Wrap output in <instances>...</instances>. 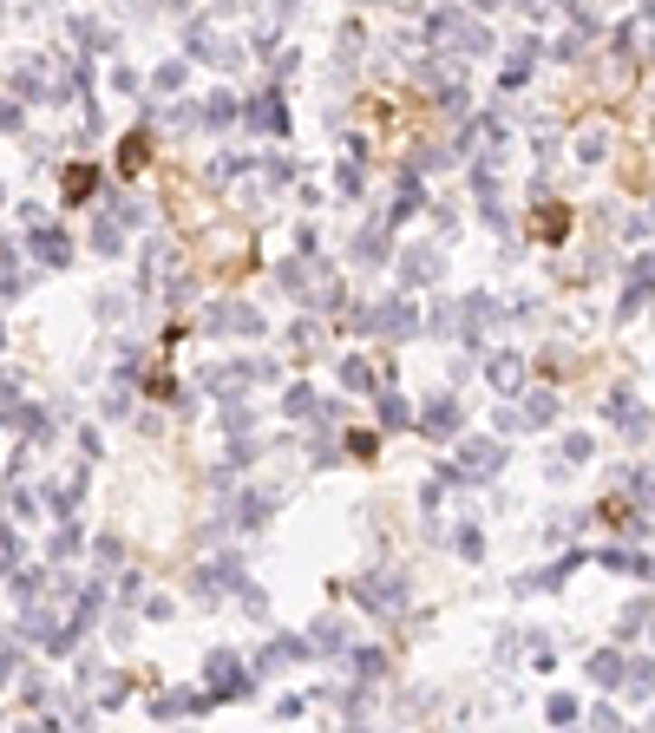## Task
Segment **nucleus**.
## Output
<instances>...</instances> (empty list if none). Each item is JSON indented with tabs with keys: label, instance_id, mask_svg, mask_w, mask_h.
Wrapping results in <instances>:
<instances>
[{
	"label": "nucleus",
	"instance_id": "a19ab883",
	"mask_svg": "<svg viewBox=\"0 0 655 733\" xmlns=\"http://www.w3.org/2000/svg\"><path fill=\"white\" fill-rule=\"evenodd\" d=\"M236 111H242V105H236L230 92H216V99L204 105V125H236Z\"/></svg>",
	"mask_w": 655,
	"mask_h": 733
},
{
	"label": "nucleus",
	"instance_id": "aec40b11",
	"mask_svg": "<svg viewBox=\"0 0 655 733\" xmlns=\"http://www.w3.org/2000/svg\"><path fill=\"white\" fill-rule=\"evenodd\" d=\"M426 328L440 334V341H446V334H452V341H466V301H440V308L426 315Z\"/></svg>",
	"mask_w": 655,
	"mask_h": 733
},
{
	"label": "nucleus",
	"instance_id": "79ce46f5",
	"mask_svg": "<svg viewBox=\"0 0 655 733\" xmlns=\"http://www.w3.org/2000/svg\"><path fill=\"white\" fill-rule=\"evenodd\" d=\"M452 550L466 557V563H479L485 557V538H479V524H459V538H452Z\"/></svg>",
	"mask_w": 655,
	"mask_h": 733
},
{
	"label": "nucleus",
	"instance_id": "2eb2a0df",
	"mask_svg": "<svg viewBox=\"0 0 655 733\" xmlns=\"http://www.w3.org/2000/svg\"><path fill=\"white\" fill-rule=\"evenodd\" d=\"M570 570H584V550H564L557 563H551V570H544V576H517L511 589H517V596H537V589H557Z\"/></svg>",
	"mask_w": 655,
	"mask_h": 733
},
{
	"label": "nucleus",
	"instance_id": "c03bdc74",
	"mask_svg": "<svg viewBox=\"0 0 655 733\" xmlns=\"http://www.w3.org/2000/svg\"><path fill=\"white\" fill-rule=\"evenodd\" d=\"M223 426H230V439H236V433H250L256 419H250V406H242V400H223Z\"/></svg>",
	"mask_w": 655,
	"mask_h": 733
},
{
	"label": "nucleus",
	"instance_id": "6e6d98bb",
	"mask_svg": "<svg viewBox=\"0 0 655 733\" xmlns=\"http://www.w3.org/2000/svg\"><path fill=\"white\" fill-rule=\"evenodd\" d=\"M0 196H7V190H0Z\"/></svg>",
	"mask_w": 655,
	"mask_h": 733
},
{
	"label": "nucleus",
	"instance_id": "ddd939ff",
	"mask_svg": "<svg viewBox=\"0 0 655 733\" xmlns=\"http://www.w3.org/2000/svg\"><path fill=\"white\" fill-rule=\"evenodd\" d=\"M603 570H622V576L649 583V576H655V557H642L636 544H603Z\"/></svg>",
	"mask_w": 655,
	"mask_h": 733
},
{
	"label": "nucleus",
	"instance_id": "cd10ccee",
	"mask_svg": "<svg viewBox=\"0 0 655 733\" xmlns=\"http://www.w3.org/2000/svg\"><path fill=\"white\" fill-rule=\"evenodd\" d=\"M92 190H99V171H92V164H66V204H86Z\"/></svg>",
	"mask_w": 655,
	"mask_h": 733
},
{
	"label": "nucleus",
	"instance_id": "3c124183",
	"mask_svg": "<svg viewBox=\"0 0 655 733\" xmlns=\"http://www.w3.org/2000/svg\"><path fill=\"white\" fill-rule=\"evenodd\" d=\"M14 557H20V544H14V530L0 524V570H14Z\"/></svg>",
	"mask_w": 655,
	"mask_h": 733
},
{
	"label": "nucleus",
	"instance_id": "473e14b6",
	"mask_svg": "<svg viewBox=\"0 0 655 733\" xmlns=\"http://www.w3.org/2000/svg\"><path fill=\"white\" fill-rule=\"evenodd\" d=\"M577 157H584V164H603V157H610V131H603V125H590V131L577 138Z\"/></svg>",
	"mask_w": 655,
	"mask_h": 733
},
{
	"label": "nucleus",
	"instance_id": "f3484780",
	"mask_svg": "<svg viewBox=\"0 0 655 733\" xmlns=\"http://www.w3.org/2000/svg\"><path fill=\"white\" fill-rule=\"evenodd\" d=\"M33 256H40L46 269H66V262H72V243H66V230H52V223H33Z\"/></svg>",
	"mask_w": 655,
	"mask_h": 733
},
{
	"label": "nucleus",
	"instance_id": "b1692460",
	"mask_svg": "<svg viewBox=\"0 0 655 733\" xmlns=\"http://www.w3.org/2000/svg\"><path fill=\"white\" fill-rule=\"evenodd\" d=\"M590 681L596 688H622V648H596L590 655Z\"/></svg>",
	"mask_w": 655,
	"mask_h": 733
},
{
	"label": "nucleus",
	"instance_id": "f03ea898",
	"mask_svg": "<svg viewBox=\"0 0 655 733\" xmlns=\"http://www.w3.org/2000/svg\"><path fill=\"white\" fill-rule=\"evenodd\" d=\"M505 459H511V452H505V439H498V433H485V439H466V433H459V459H452V465H459V478L485 485V478H498V471H505Z\"/></svg>",
	"mask_w": 655,
	"mask_h": 733
},
{
	"label": "nucleus",
	"instance_id": "49530a36",
	"mask_svg": "<svg viewBox=\"0 0 655 733\" xmlns=\"http://www.w3.org/2000/svg\"><path fill=\"white\" fill-rule=\"evenodd\" d=\"M341 445H347V452H354V459H374V452H380V439H374V433H347Z\"/></svg>",
	"mask_w": 655,
	"mask_h": 733
},
{
	"label": "nucleus",
	"instance_id": "5fc2aeb1",
	"mask_svg": "<svg viewBox=\"0 0 655 733\" xmlns=\"http://www.w3.org/2000/svg\"><path fill=\"white\" fill-rule=\"evenodd\" d=\"M472 7H479V14H485V7H498V0H472Z\"/></svg>",
	"mask_w": 655,
	"mask_h": 733
},
{
	"label": "nucleus",
	"instance_id": "5701e85b",
	"mask_svg": "<svg viewBox=\"0 0 655 733\" xmlns=\"http://www.w3.org/2000/svg\"><path fill=\"white\" fill-rule=\"evenodd\" d=\"M354 262H387V223H367V230L361 236H354Z\"/></svg>",
	"mask_w": 655,
	"mask_h": 733
},
{
	"label": "nucleus",
	"instance_id": "58836bf2",
	"mask_svg": "<svg viewBox=\"0 0 655 733\" xmlns=\"http://www.w3.org/2000/svg\"><path fill=\"white\" fill-rule=\"evenodd\" d=\"M309 648H321V655H335V648H347V623H321L309 635Z\"/></svg>",
	"mask_w": 655,
	"mask_h": 733
},
{
	"label": "nucleus",
	"instance_id": "37998d69",
	"mask_svg": "<svg viewBox=\"0 0 655 733\" xmlns=\"http://www.w3.org/2000/svg\"><path fill=\"white\" fill-rule=\"evenodd\" d=\"M432 105H440L446 119H466V86H440V92H432Z\"/></svg>",
	"mask_w": 655,
	"mask_h": 733
},
{
	"label": "nucleus",
	"instance_id": "f8f14e48",
	"mask_svg": "<svg viewBox=\"0 0 655 733\" xmlns=\"http://www.w3.org/2000/svg\"><path fill=\"white\" fill-rule=\"evenodd\" d=\"M420 204H426L420 171L406 164V171H400V190H394V204H387V230H394V223H406V216H420Z\"/></svg>",
	"mask_w": 655,
	"mask_h": 733
},
{
	"label": "nucleus",
	"instance_id": "864d4df0",
	"mask_svg": "<svg viewBox=\"0 0 655 733\" xmlns=\"http://www.w3.org/2000/svg\"><path fill=\"white\" fill-rule=\"evenodd\" d=\"M7 674H14V655H0V681H7Z\"/></svg>",
	"mask_w": 655,
	"mask_h": 733
},
{
	"label": "nucleus",
	"instance_id": "ea45409f",
	"mask_svg": "<svg viewBox=\"0 0 655 733\" xmlns=\"http://www.w3.org/2000/svg\"><path fill=\"white\" fill-rule=\"evenodd\" d=\"M184 72H190V60H164V66L151 72V86H157V92H177V86H184Z\"/></svg>",
	"mask_w": 655,
	"mask_h": 733
},
{
	"label": "nucleus",
	"instance_id": "0eeeda50",
	"mask_svg": "<svg viewBox=\"0 0 655 733\" xmlns=\"http://www.w3.org/2000/svg\"><path fill=\"white\" fill-rule=\"evenodd\" d=\"M603 413H610V426H616L622 439H642V433H649V413H642V400H636L630 386H610Z\"/></svg>",
	"mask_w": 655,
	"mask_h": 733
},
{
	"label": "nucleus",
	"instance_id": "412c9836",
	"mask_svg": "<svg viewBox=\"0 0 655 733\" xmlns=\"http://www.w3.org/2000/svg\"><path fill=\"white\" fill-rule=\"evenodd\" d=\"M269 511H276V498H269V491H242V498H236V524H242V530H262Z\"/></svg>",
	"mask_w": 655,
	"mask_h": 733
},
{
	"label": "nucleus",
	"instance_id": "72a5a7b5",
	"mask_svg": "<svg viewBox=\"0 0 655 733\" xmlns=\"http://www.w3.org/2000/svg\"><path fill=\"white\" fill-rule=\"evenodd\" d=\"M622 688L630 694H655V662H622Z\"/></svg>",
	"mask_w": 655,
	"mask_h": 733
},
{
	"label": "nucleus",
	"instance_id": "603ef678",
	"mask_svg": "<svg viewBox=\"0 0 655 733\" xmlns=\"http://www.w3.org/2000/svg\"><path fill=\"white\" fill-rule=\"evenodd\" d=\"M119 596H125V603H131V596H145V576H138V570H125V576H119Z\"/></svg>",
	"mask_w": 655,
	"mask_h": 733
},
{
	"label": "nucleus",
	"instance_id": "bb28decb",
	"mask_svg": "<svg viewBox=\"0 0 655 733\" xmlns=\"http://www.w3.org/2000/svg\"><path fill=\"white\" fill-rule=\"evenodd\" d=\"M92 249H99V256H119V249H125V223L119 216H99L92 223Z\"/></svg>",
	"mask_w": 655,
	"mask_h": 733
},
{
	"label": "nucleus",
	"instance_id": "09e8293b",
	"mask_svg": "<svg viewBox=\"0 0 655 733\" xmlns=\"http://www.w3.org/2000/svg\"><path fill=\"white\" fill-rule=\"evenodd\" d=\"M309 459H315V465H335V439L315 433V439H309Z\"/></svg>",
	"mask_w": 655,
	"mask_h": 733
},
{
	"label": "nucleus",
	"instance_id": "a211bd4d",
	"mask_svg": "<svg viewBox=\"0 0 655 733\" xmlns=\"http://www.w3.org/2000/svg\"><path fill=\"white\" fill-rule=\"evenodd\" d=\"M517 426H525V433L557 426V393H525V406H517Z\"/></svg>",
	"mask_w": 655,
	"mask_h": 733
},
{
	"label": "nucleus",
	"instance_id": "4c0bfd02",
	"mask_svg": "<svg viewBox=\"0 0 655 733\" xmlns=\"http://www.w3.org/2000/svg\"><path fill=\"white\" fill-rule=\"evenodd\" d=\"M335 190H341V196H361V190H367V171H361V157H347L341 171H335Z\"/></svg>",
	"mask_w": 655,
	"mask_h": 733
},
{
	"label": "nucleus",
	"instance_id": "f704fd0d",
	"mask_svg": "<svg viewBox=\"0 0 655 733\" xmlns=\"http://www.w3.org/2000/svg\"><path fill=\"white\" fill-rule=\"evenodd\" d=\"M577 714H584V700H577V694H551V700H544V720H557V727H570Z\"/></svg>",
	"mask_w": 655,
	"mask_h": 733
},
{
	"label": "nucleus",
	"instance_id": "7ed1b4c3",
	"mask_svg": "<svg viewBox=\"0 0 655 733\" xmlns=\"http://www.w3.org/2000/svg\"><path fill=\"white\" fill-rule=\"evenodd\" d=\"M426 40L432 46H452V52H485V26L472 14H459V7H440L426 20Z\"/></svg>",
	"mask_w": 655,
	"mask_h": 733
},
{
	"label": "nucleus",
	"instance_id": "a18cd8bd",
	"mask_svg": "<svg viewBox=\"0 0 655 733\" xmlns=\"http://www.w3.org/2000/svg\"><path fill=\"white\" fill-rule=\"evenodd\" d=\"M112 216H119V223H131V230H138V223H145V204H138V196H119V204H112Z\"/></svg>",
	"mask_w": 655,
	"mask_h": 733
},
{
	"label": "nucleus",
	"instance_id": "de8ad7c7",
	"mask_svg": "<svg viewBox=\"0 0 655 733\" xmlns=\"http://www.w3.org/2000/svg\"><path fill=\"white\" fill-rule=\"evenodd\" d=\"M630 281H636V289H655V256H636V262H630Z\"/></svg>",
	"mask_w": 655,
	"mask_h": 733
},
{
	"label": "nucleus",
	"instance_id": "f257e3e1",
	"mask_svg": "<svg viewBox=\"0 0 655 733\" xmlns=\"http://www.w3.org/2000/svg\"><path fill=\"white\" fill-rule=\"evenodd\" d=\"M204 674H210V700H250V694H256V674H250V662H242V655H230V648H210Z\"/></svg>",
	"mask_w": 655,
	"mask_h": 733
},
{
	"label": "nucleus",
	"instance_id": "c9c22d12",
	"mask_svg": "<svg viewBox=\"0 0 655 733\" xmlns=\"http://www.w3.org/2000/svg\"><path fill=\"white\" fill-rule=\"evenodd\" d=\"M341 386L347 393H374V366L367 360H341Z\"/></svg>",
	"mask_w": 655,
	"mask_h": 733
},
{
	"label": "nucleus",
	"instance_id": "9d476101",
	"mask_svg": "<svg viewBox=\"0 0 655 733\" xmlns=\"http://www.w3.org/2000/svg\"><path fill=\"white\" fill-rule=\"evenodd\" d=\"M236 119L250 125V131H269V138H282V131H289V105H282L276 92H262V99H250V105H242Z\"/></svg>",
	"mask_w": 655,
	"mask_h": 733
},
{
	"label": "nucleus",
	"instance_id": "393cba45",
	"mask_svg": "<svg viewBox=\"0 0 655 733\" xmlns=\"http://www.w3.org/2000/svg\"><path fill=\"white\" fill-rule=\"evenodd\" d=\"M151 164V138L145 131H131V138H119V171L131 177V171H145Z\"/></svg>",
	"mask_w": 655,
	"mask_h": 733
},
{
	"label": "nucleus",
	"instance_id": "c756f323",
	"mask_svg": "<svg viewBox=\"0 0 655 733\" xmlns=\"http://www.w3.org/2000/svg\"><path fill=\"white\" fill-rule=\"evenodd\" d=\"M380 426H387V433H406V426H413V406H406L400 393H380Z\"/></svg>",
	"mask_w": 655,
	"mask_h": 733
},
{
	"label": "nucleus",
	"instance_id": "6ab92c4d",
	"mask_svg": "<svg viewBox=\"0 0 655 733\" xmlns=\"http://www.w3.org/2000/svg\"><path fill=\"white\" fill-rule=\"evenodd\" d=\"M302 655H315V648H309L302 635H276V642H269L262 655H256V668L269 674V668H289V662H302Z\"/></svg>",
	"mask_w": 655,
	"mask_h": 733
},
{
	"label": "nucleus",
	"instance_id": "1a4fd4ad",
	"mask_svg": "<svg viewBox=\"0 0 655 733\" xmlns=\"http://www.w3.org/2000/svg\"><path fill=\"white\" fill-rule=\"evenodd\" d=\"M204 328H216V334H262L269 321L256 315V308H250V301H216V308H210V315H204Z\"/></svg>",
	"mask_w": 655,
	"mask_h": 733
},
{
	"label": "nucleus",
	"instance_id": "4be33fe9",
	"mask_svg": "<svg viewBox=\"0 0 655 733\" xmlns=\"http://www.w3.org/2000/svg\"><path fill=\"white\" fill-rule=\"evenodd\" d=\"M282 413H289V419H302V426H309V419H321V393L295 380V386L282 393Z\"/></svg>",
	"mask_w": 655,
	"mask_h": 733
},
{
	"label": "nucleus",
	"instance_id": "a878e982",
	"mask_svg": "<svg viewBox=\"0 0 655 733\" xmlns=\"http://www.w3.org/2000/svg\"><path fill=\"white\" fill-rule=\"evenodd\" d=\"M531 60H537V40H525V46L511 52V66L498 72V86H505V92H517V86H525V79H531Z\"/></svg>",
	"mask_w": 655,
	"mask_h": 733
},
{
	"label": "nucleus",
	"instance_id": "8fccbe9b",
	"mask_svg": "<svg viewBox=\"0 0 655 733\" xmlns=\"http://www.w3.org/2000/svg\"><path fill=\"white\" fill-rule=\"evenodd\" d=\"M20 125H26V105L7 99V105H0V131H20Z\"/></svg>",
	"mask_w": 655,
	"mask_h": 733
},
{
	"label": "nucleus",
	"instance_id": "20e7f679",
	"mask_svg": "<svg viewBox=\"0 0 655 733\" xmlns=\"http://www.w3.org/2000/svg\"><path fill=\"white\" fill-rule=\"evenodd\" d=\"M354 603H367L374 615H400V609H406V576H394V570H374V576H361V583H354Z\"/></svg>",
	"mask_w": 655,
	"mask_h": 733
},
{
	"label": "nucleus",
	"instance_id": "9b49d317",
	"mask_svg": "<svg viewBox=\"0 0 655 733\" xmlns=\"http://www.w3.org/2000/svg\"><path fill=\"white\" fill-rule=\"evenodd\" d=\"M210 708H216L210 688H177V694H157V700H151L157 720H171V714H210Z\"/></svg>",
	"mask_w": 655,
	"mask_h": 733
},
{
	"label": "nucleus",
	"instance_id": "dca6fc26",
	"mask_svg": "<svg viewBox=\"0 0 655 733\" xmlns=\"http://www.w3.org/2000/svg\"><path fill=\"white\" fill-rule=\"evenodd\" d=\"M485 380H491V393H517V386H525V360H517L511 347H498L485 360Z\"/></svg>",
	"mask_w": 655,
	"mask_h": 733
},
{
	"label": "nucleus",
	"instance_id": "423d86ee",
	"mask_svg": "<svg viewBox=\"0 0 655 733\" xmlns=\"http://www.w3.org/2000/svg\"><path fill=\"white\" fill-rule=\"evenodd\" d=\"M184 46H190V60H204V66H236V60H242L230 40H216V26H210V20H190Z\"/></svg>",
	"mask_w": 655,
	"mask_h": 733
},
{
	"label": "nucleus",
	"instance_id": "e433bc0d",
	"mask_svg": "<svg viewBox=\"0 0 655 733\" xmlns=\"http://www.w3.org/2000/svg\"><path fill=\"white\" fill-rule=\"evenodd\" d=\"M596 459V439L590 433H564V465H590Z\"/></svg>",
	"mask_w": 655,
	"mask_h": 733
},
{
	"label": "nucleus",
	"instance_id": "39448f33",
	"mask_svg": "<svg viewBox=\"0 0 655 733\" xmlns=\"http://www.w3.org/2000/svg\"><path fill=\"white\" fill-rule=\"evenodd\" d=\"M413 426H420L426 439H459V433H466V419H459V400H452V393H432V400L413 413Z\"/></svg>",
	"mask_w": 655,
	"mask_h": 733
},
{
	"label": "nucleus",
	"instance_id": "c85d7f7f",
	"mask_svg": "<svg viewBox=\"0 0 655 733\" xmlns=\"http://www.w3.org/2000/svg\"><path fill=\"white\" fill-rule=\"evenodd\" d=\"M537 236H544V243H564V236H570V210H564V204H544V210H537Z\"/></svg>",
	"mask_w": 655,
	"mask_h": 733
},
{
	"label": "nucleus",
	"instance_id": "6e6552de",
	"mask_svg": "<svg viewBox=\"0 0 655 733\" xmlns=\"http://www.w3.org/2000/svg\"><path fill=\"white\" fill-rule=\"evenodd\" d=\"M374 334H387V341H406V334H420V315H413V301L394 295V301H380V315H367Z\"/></svg>",
	"mask_w": 655,
	"mask_h": 733
},
{
	"label": "nucleus",
	"instance_id": "4468645a",
	"mask_svg": "<svg viewBox=\"0 0 655 733\" xmlns=\"http://www.w3.org/2000/svg\"><path fill=\"white\" fill-rule=\"evenodd\" d=\"M440 281V256L432 249H400V289H426Z\"/></svg>",
	"mask_w": 655,
	"mask_h": 733
},
{
	"label": "nucleus",
	"instance_id": "2f4dec72",
	"mask_svg": "<svg viewBox=\"0 0 655 733\" xmlns=\"http://www.w3.org/2000/svg\"><path fill=\"white\" fill-rule=\"evenodd\" d=\"M649 623H655V609H649V603H630V609H622V623H616V642H636Z\"/></svg>",
	"mask_w": 655,
	"mask_h": 733
},
{
	"label": "nucleus",
	"instance_id": "7c9ffc66",
	"mask_svg": "<svg viewBox=\"0 0 655 733\" xmlns=\"http://www.w3.org/2000/svg\"><path fill=\"white\" fill-rule=\"evenodd\" d=\"M380 674H387V655H380V648H354V681L374 688Z\"/></svg>",
	"mask_w": 655,
	"mask_h": 733
}]
</instances>
